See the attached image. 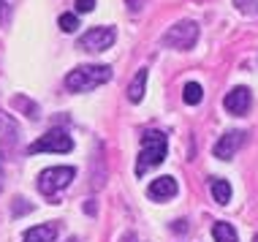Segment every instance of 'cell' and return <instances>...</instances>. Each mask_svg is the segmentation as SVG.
I'll return each mask as SVG.
<instances>
[{
    "label": "cell",
    "mask_w": 258,
    "mask_h": 242,
    "mask_svg": "<svg viewBox=\"0 0 258 242\" xmlns=\"http://www.w3.org/2000/svg\"><path fill=\"white\" fill-rule=\"evenodd\" d=\"M245 136L247 134H242V131H228V134H223L218 144H215V158H220V161H231V158L236 155V150L245 144Z\"/></svg>",
    "instance_id": "obj_7"
},
{
    "label": "cell",
    "mask_w": 258,
    "mask_h": 242,
    "mask_svg": "<svg viewBox=\"0 0 258 242\" xmlns=\"http://www.w3.org/2000/svg\"><path fill=\"white\" fill-rule=\"evenodd\" d=\"M22 242H57V226L44 223V226H33L25 231Z\"/></svg>",
    "instance_id": "obj_10"
},
{
    "label": "cell",
    "mask_w": 258,
    "mask_h": 242,
    "mask_svg": "<svg viewBox=\"0 0 258 242\" xmlns=\"http://www.w3.org/2000/svg\"><path fill=\"white\" fill-rule=\"evenodd\" d=\"M250 103H253V95H250L247 87H234L231 93H226V98H223V106L231 114H247Z\"/></svg>",
    "instance_id": "obj_8"
},
{
    "label": "cell",
    "mask_w": 258,
    "mask_h": 242,
    "mask_svg": "<svg viewBox=\"0 0 258 242\" xmlns=\"http://www.w3.org/2000/svg\"><path fill=\"white\" fill-rule=\"evenodd\" d=\"M199 41V25L190 22V19H185V22H177L174 27L163 33V44L171 46V49H179V52H187L193 49Z\"/></svg>",
    "instance_id": "obj_4"
},
{
    "label": "cell",
    "mask_w": 258,
    "mask_h": 242,
    "mask_svg": "<svg viewBox=\"0 0 258 242\" xmlns=\"http://www.w3.org/2000/svg\"><path fill=\"white\" fill-rule=\"evenodd\" d=\"M166 147H169L166 134H160V131H147V134L142 136V150H139V161H136V177H144L150 169H155V166L163 163Z\"/></svg>",
    "instance_id": "obj_1"
},
{
    "label": "cell",
    "mask_w": 258,
    "mask_h": 242,
    "mask_svg": "<svg viewBox=\"0 0 258 242\" xmlns=\"http://www.w3.org/2000/svg\"><path fill=\"white\" fill-rule=\"evenodd\" d=\"M68 242H79V239H74V237H71V239H68Z\"/></svg>",
    "instance_id": "obj_21"
},
{
    "label": "cell",
    "mask_w": 258,
    "mask_h": 242,
    "mask_svg": "<svg viewBox=\"0 0 258 242\" xmlns=\"http://www.w3.org/2000/svg\"><path fill=\"white\" fill-rule=\"evenodd\" d=\"M134 3H136V0H128V6H134Z\"/></svg>",
    "instance_id": "obj_20"
},
{
    "label": "cell",
    "mask_w": 258,
    "mask_h": 242,
    "mask_svg": "<svg viewBox=\"0 0 258 242\" xmlns=\"http://www.w3.org/2000/svg\"><path fill=\"white\" fill-rule=\"evenodd\" d=\"M74 177H76L74 166H52V169H44L38 174V191L44 196H57L62 188L71 185Z\"/></svg>",
    "instance_id": "obj_3"
},
{
    "label": "cell",
    "mask_w": 258,
    "mask_h": 242,
    "mask_svg": "<svg viewBox=\"0 0 258 242\" xmlns=\"http://www.w3.org/2000/svg\"><path fill=\"white\" fill-rule=\"evenodd\" d=\"M0 188H3V155H0Z\"/></svg>",
    "instance_id": "obj_19"
},
{
    "label": "cell",
    "mask_w": 258,
    "mask_h": 242,
    "mask_svg": "<svg viewBox=\"0 0 258 242\" xmlns=\"http://www.w3.org/2000/svg\"><path fill=\"white\" fill-rule=\"evenodd\" d=\"M144 87H147V68H139L136 77L131 79V85H128V98H131V103H139V101L144 98Z\"/></svg>",
    "instance_id": "obj_12"
},
{
    "label": "cell",
    "mask_w": 258,
    "mask_h": 242,
    "mask_svg": "<svg viewBox=\"0 0 258 242\" xmlns=\"http://www.w3.org/2000/svg\"><path fill=\"white\" fill-rule=\"evenodd\" d=\"M201 98H204V90H201L199 82H187V85L182 87V101L187 103V106H199Z\"/></svg>",
    "instance_id": "obj_14"
},
{
    "label": "cell",
    "mask_w": 258,
    "mask_h": 242,
    "mask_svg": "<svg viewBox=\"0 0 258 242\" xmlns=\"http://www.w3.org/2000/svg\"><path fill=\"white\" fill-rule=\"evenodd\" d=\"M234 6H236V9H247L250 0H234Z\"/></svg>",
    "instance_id": "obj_18"
},
{
    "label": "cell",
    "mask_w": 258,
    "mask_h": 242,
    "mask_svg": "<svg viewBox=\"0 0 258 242\" xmlns=\"http://www.w3.org/2000/svg\"><path fill=\"white\" fill-rule=\"evenodd\" d=\"M212 237L218 242H239V237H236V229L231 223H226V220H220V223L212 226Z\"/></svg>",
    "instance_id": "obj_13"
},
{
    "label": "cell",
    "mask_w": 258,
    "mask_h": 242,
    "mask_svg": "<svg viewBox=\"0 0 258 242\" xmlns=\"http://www.w3.org/2000/svg\"><path fill=\"white\" fill-rule=\"evenodd\" d=\"M95 9V0H76V11L79 14H90Z\"/></svg>",
    "instance_id": "obj_16"
},
{
    "label": "cell",
    "mask_w": 258,
    "mask_h": 242,
    "mask_svg": "<svg viewBox=\"0 0 258 242\" xmlns=\"http://www.w3.org/2000/svg\"><path fill=\"white\" fill-rule=\"evenodd\" d=\"M109 79H111L109 66H79L66 77V87L71 93H90V90L106 85Z\"/></svg>",
    "instance_id": "obj_2"
},
{
    "label": "cell",
    "mask_w": 258,
    "mask_h": 242,
    "mask_svg": "<svg viewBox=\"0 0 258 242\" xmlns=\"http://www.w3.org/2000/svg\"><path fill=\"white\" fill-rule=\"evenodd\" d=\"M57 25H60L62 33H74L76 27H79V19H76V14H62L57 19Z\"/></svg>",
    "instance_id": "obj_15"
},
{
    "label": "cell",
    "mask_w": 258,
    "mask_h": 242,
    "mask_svg": "<svg viewBox=\"0 0 258 242\" xmlns=\"http://www.w3.org/2000/svg\"><path fill=\"white\" fill-rule=\"evenodd\" d=\"M71 150H74L71 136H68L62 128H52L49 134L38 136V139L27 147V153L36 155V153H71Z\"/></svg>",
    "instance_id": "obj_5"
},
{
    "label": "cell",
    "mask_w": 258,
    "mask_h": 242,
    "mask_svg": "<svg viewBox=\"0 0 258 242\" xmlns=\"http://www.w3.org/2000/svg\"><path fill=\"white\" fill-rule=\"evenodd\" d=\"M117 41V33L114 27H93V30H87L85 36L79 38V49L85 52H106L111 44Z\"/></svg>",
    "instance_id": "obj_6"
},
{
    "label": "cell",
    "mask_w": 258,
    "mask_h": 242,
    "mask_svg": "<svg viewBox=\"0 0 258 242\" xmlns=\"http://www.w3.org/2000/svg\"><path fill=\"white\" fill-rule=\"evenodd\" d=\"M209 193H212V199L218 204H223V207L231 202V185H228V179H223V177L209 179Z\"/></svg>",
    "instance_id": "obj_11"
},
{
    "label": "cell",
    "mask_w": 258,
    "mask_h": 242,
    "mask_svg": "<svg viewBox=\"0 0 258 242\" xmlns=\"http://www.w3.org/2000/svg\"><path fill=\"white\" fill-rule=\"evenodd\" d=\"M174 193H177V179L163 174L158 179H152L150 188H147V196L152 199V202H166V199H171Z\"/></svg>",
    "instance_id": "obj_9"
},
{
    "label": "cell",
    "mask_w": 258,
    "mask_h": 242,
    "mask_svg": "<svg viewBox=\"0 0 258 242\" xmlns=\"http://www.w3.org/2000/svg\"><path fill=\"white\" fill-rule=\"evenodd\" d=\"M6 17H9V6H6V0H0V22H6Z\"/></svg>",
    "instance_id": "obj_17"
},
{
    "label": "cell",
    "mask_w": 258,
    "mask_h": 242,
    "mask_svg": "<svg viewBox=\"0 0 258 242\" xmlns=\"http://www.w3.org/2000/svg\"><path fill=\"white\" fill-rule=\"evenodd\" d=\"M253 242H258V234H255V239H253Z\"/></svg>",
    "instance_id": "obj_22"
}]
</instances>
